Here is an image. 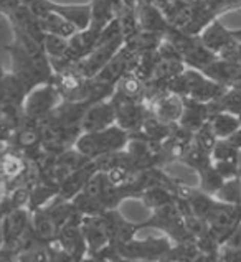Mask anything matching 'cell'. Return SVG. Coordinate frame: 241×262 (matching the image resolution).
Listing matches in <instances>:
<instances>
[{"mask_svg":"<svg viewBox=\"0 0 241 262\" xmlns=\"http://www.w3.org/2000/svg\"><path fill=\"white\" fill-rule=\"evenodd\" d=\"M32 223V211L25 208L13 209L2 220L4 226V243H20Z\"/></svg>","mask_w":241,"mask_h":262,"instance_id":"e0dca14e","label":"cell"},{"mask_svg":"<svg viewBox=\"0 0 241 262\" xmlns=\"http://www.w3.org/2000/svg\"><path fill=\"white\" fill-rule=\"evenodd\" d=\"M210 117H212V109H210L208 102H202V101L190 99V97H184V112L178 121L180 125L195 132V130H198L205 122H208Z\"/></svg>","mask_w":241,"mask_h":262,"instance_id":"d6986e66","label":"cell"},{"mask_svg":"<svg viewBox=\"0 0 241 262\" xmlns=\"http://www.w3.org/2000/svg\"><path fill=\"white\" fill-rule=\"evenodd\" d=\"M131 139V134L117 124L106 127L103 130H94V132H81L78 137L74 148L83 154L88 159H97L104 154L114 152V150H123L127 147Z\"/></svg>","mask_w":241,"mask_h":262,"instance_id":"3957f363","label":"cell"},{"mask_svg":"<svg viewBox=\"0 0 241 262\" xmlns=\"http://www.w3.org/2000/svg\"><path fill=\"white\" fill-rule=\"evenodd\" d=\"M135 200H140L142 205L147 206L150 211L159 206H164L170 203V201L175 200V193L165 188V186H152V188H147L144 191H140L137 194V198Z\"/></svg>","mask_w":241,"mask_h":262,"instance_id":"d4e9b609","label":"cell"},{"mask_svg":"<svg viewBox=\"0 0 241 262\" xmlns=\"http://www.w3.org/2000/svg\"><path fill=\"white\" fill-rule=\"evenodd\" d=\"M111 2L114 4V7H116V13H117V15H119V12L123 10L124 7H126V5H124V2H123V0H111Z\"/></svg>","mask_w":241,"mask_h":262,"instance_id":"d590c367","label":"cell"},{"mask_svg":"<svg viewBox=\"0 0 241 262\" xmlns=\"http://www.w3.org/2000/svg\"><path fill=\"white\" fill-rule=\"evenodd\" d=\"M97 220H99L101 226L104 228L108 234L109 243H117L123 244L131 241V239L135 237V234L139 233V223H132L126 218V216L119 211V208H112V209H106L101 214H96Z\"/></svg>","mask_w":241,"mask_h":262,"instance_id":"30bf717a","label":"cell"},{"mask_svg":"<svg viewBox=\"0 0 241 262\" xmlns=\"http://www.w3.org/2000/svg\"><path fill=\"white\" fill-rule=\"evenodd\" d=\"M43 47H45V51H47V55H48L50 59H59V58H63L66 55L68 38L47 33V35H45V40H43Z\"/></svg>","mask_w":241,"mask_h":262,"instance_id":"4dcf8cb0","label":"cell"},{"mask_svg":"<svg viewBox=\"0 0 241 262\" xmlns=\"http://www.w3.org/2000/svg\"><path fill=\"white\" fill-rule=\"evenodd\" d=\"M235 63H238L241 66V41L238 43V48H236V58H235Z\"/></svg>","mask_w":241,"mask_h":262,"instance_id":"8d00e7d4","label":"cell"},{"mask_svg":"<svg viewBox=\"0 0 241 262\" xmlns=\"http://www.w3.org/2000/svg\"><path fill=\"white\" fill-rule=\"evenodd\" d=\"M212 159H213V162H220V160L238 162L239 150L231 144L228 139H218L215 147H213V150H212Z\"/></svg>","mask_w":241,"mask_h":262,"instance_id":"f546056e","label":"cell"},{"mask_svg":"<svg viewBox=\"0 0 241 262\" xmlns=\"http://www.w3.org/2000/svg\"><path fill=\"white\" fill-rule=\"evenodd\" d=\"M180 162H182L184 165H187L188 168H192V170H195L198 173L200 170L207 168L208 165H212L213 159H212V155L203 150V148H200L198 145L192 144L190 148H188V150L182 155Z\"/></svg>","mask_w":241,"mask_h":262,"instance_id":"4316f807","label":"cell"},{"mask_svg":"<svg viewBox=\"0 0 241 262\" xmlns=\"http://www.w3.org/2000/svg\"><path fill=\"white\" fill-rule=\"evenodd\" d=\"M149 111L150 114L162 119L165 122L178 124L180 117L184 112V97L177 96L174 93H164L160 96L154 97L152 101H149Z\"/></svg>","mask_w":241,"mask_h":262,"instance_id":"9a60e30c","label":"cell"},{"mask_svg":"<svg viewBox=\"0 0 241 262\" xmlns=\"http://www.w3.org/2000/svg\"><path fill=\"white\" fill-rule=\"evenodd\" d=\"M216 140H218V137L215 136L212 125H210V121L203 124L198 130L193 132V144L203 148V150L208 152L210 155H212V150L216 144Z\"/></svg>","mask_w":241,"mask_h":262,"instance_id":"1f68e13d","label":"cell"},{"mask_svg":"<svg viewBox=\"0 0 241 262\" xmlns=\"http://www.w3.org/2000/svg\"><path fill=\"white\" fill-rule=\"evenodd\" d=\"M205 220L212 234L225 244L241 224V205H230L216 200L213 209Z\"/></svg>","mask_w":241,"mask_h":262,"instance_id":"ba28073f","label":"cell"},{"mask_svg":"<svg viewBox=\"0 0 241 262\" xmlns=\"http://www.w3.org/2000/svg\"><path fill=\"white\" fill-rule=\"evenodd\" d=\"M239 119H241V116H239Z\"/></svg>","mask_w":241,"mask_h":262,"instance_id":"60d3db41","label":"cell"},{"mask_svg":"<svg viewBox=\"0 0 241 262\" xmlns=\"http://www.w3.org/2000/svg\"><path fill=\"white\" fill-rule=\"evenodd\" d=\"M4 244V226H2V220H0V246Z\"/></svg>","mask_w":241,"mask_h":262,"instance_id":"74e56055","label":"cell"},{"mask_svg":"<svg viewBox=\"0 0 241 262\" xmlns=\"http://www.w3.org/2000/svg\"><path fill=\"white\" fill-rule=\"evenodd\" d=\"M165 262H202L203 254L195 239H187L182 243H172L170 249L164 256Z\"/></svg>","mask_w":241,"mask_h":262,"instance_id":"44dd1931","label":"cell"},{"mask_svg":"<svg viewBox=\"0 0 241 262\" xmlns=\"http://www.w3.org/2000/svg\"><path fill=\"white\" fill-rule=\"evenodd\" d=\"M32 229L35 236L45 244H51L56 241L58 226L55 224V221L51 220V216L45 206L32 211Z\"/></svg>","mask_w":241,"mask_h":262,"instance_id":"ffe728a7","label":"cell"},{"mask_svg":"<svg viewBox=\"0 0 241 262\" xmlns=\"http://www.w3.org/2000/svg\"><path fill=\"white\" fill-rule=\"evenodd\" d=\"M114 124H116V106H114V101H112L111 97H108V99L93 102L91 106L88 107L85 117H83L81 130L83 132L103 130Z\"/></svg>","mask_w":241,"mask_h":262,"instance_id":"4fadbf2b","label":"cell"},{"mask_svg":"<svg viewBox=\"0 0 241 262\" xmlns=\"http://www.w3.org/2000/svg\"><path fill=\"white\" fill-rule=\"evenodd\" d=\"M174 127H175V124L165 122L162 119L155 117L154 114L149 112V116L146 117V121L142 122V125L135 132H131V134H137V136L150 139V140L164 142L170 136V132L174 130Z\"/></svg>","mask_w":241,"mask_h":262,"instance_id":"603a6c76","label":"cell"},{"mask_svg":"<svg viewBox=\"0 0 241 262\" xmlns=\"http://www.w3.org/2000/svg\"><path fill=\"white\" fill-rule=\"evenodd\" d=\"M111 99L116 106V124L127 132H135L149 116V104L146 101H132L112 93Z\"/></svg>","mask_w":241,"mask_h":262,"instance_id":"8fae6325","label":"cell"},{"mask_svg":"<svg viewBox=\"0 0 241 262\" xmlns=\"http://www.w3.org/2000/svg\"><path fill=\"white\" fill-rule=\"evenodd\" d=\"M2 183H5V182H4V177H2V171H0V185H2Z\"/></svg>","mask_w":241,"mask_h":262,"instance_id":"f35d334b","label":"cell"},{"mask_svg":"<svg viewBox=\"0 0 241 262\" xmlns=\"http://www.w3.org/2000/svg\"><path fill=\"white\" fill-rule=\"evenodd\" d=\"M38 20H40V25H42L45 33H51V35L63 36V38H70V36H73L76 32H79L71 21H68L65 17H62V15L53 12V10H47L45 13H42L38 17Z\"/></svg>","mask_w":241,"mask_h":262,"instance_id":"7402d4cb","label":"cell"},{"mask_svg":"<svg viewBox=\"0 0 241 262\" xmlns=\"http://www.w3.org/2000/svg\"><path fill=\"white\" fill-rule=\"evenodd\" d=\"M210 125L218 139H228L231 134H235L241 127V119L236 114H231L227 111L213 112L210 117Z\"/></svg>","mask_w":241,"mask_h":262,"instance_id":"cb8c5ba5","label":"cell"},{"mask_svg":"<svg viewBox=\"0 0 241 262\" xmlns=\"http://www.w3.org/2000/svg\"><path fill=\"white\" fill-rule=\"evenodd\" d=\"M15 125L12 121H9V119L5 117H0V144L5 145L9 144L12 136H13V130H15Z\"/></svg>","mask_w":241,"mask_h":262,"instance_id":"836d02e7","label":"cell"},{"mask_svg":"<svg viewBox=\"0 0 241 262\" xmlns=\"http://www.w3.org/2000/svg\"><path fill=\"white\" fill-rule=\"evenodd\" d=\"M213 165L218 170V173H220L225 180L239 177V165H238V162L220 160V162H213Z\"/></svg>","mask_w":241,"mask_h":262,"instance_id":"d6a6232c","label":"cell"},{"mask_svg":"<svg viewBox=\"0 0 241 262\" xmlns=\"http://www.w3.org/2000/svg\"><path fill=\"white\" fill-rule=\"evenodd\" d=\"M81 218L83 213H78L74 218H71L59 228L56 236V243L59 244V248L70 254L73 262L85 260L88 257V246L81 231Z\"/></svg>","mask_w":241,"mask_h":262,"instance_id":"7c38bea8","label":"cell"},{"mask_svg":"<svg viewBox=\"0 0 241 262\" xmlns=\"http://www.w3.org/2000/svg\"><path fill=\"white\" fill-rule=\"evenodd\" d=\"M198 180H200L198 188L208 194H213V196L216 194V191L222 188V185L225 183V178L218 173V170L215 168L213 163L198 171Z\"/></svg>","mask_w":241,"mask_h":262,"instance_id":"83f0119b","label":"cell"},{"mask_svg":"<svg viewBox=\"0 0 241 262\" xmlns=\"http://www.w3.org/2000/svg\"><path fill=\"white\" fill-rule=\"evenodd\" d=\"M4 50L12 58V73L20 79L28 93L36 86L50 83L53 78L50 58H35L17 41L5 45Z\"/></svg>","mask_w":241,"mask_h":262,"instance_id":"7a4b0ae2","label":"cell"},{"mask_svg":"<svg viewBox=\"0 0 241 262\" xmlns=\"http://www.w3.org/2000/svg\"><path fill=\"white\" fill-rule=\"evenodd\" d=\"M62 94L53 83H45L33 88L24 101V117L28 121H35L43 124V121L50 116L59 102Z\"/></svg>","mask_w":241,"mask_h":262,"instance_id":"5b68a950","label":"cell"},{"mask_svg":"<svg viewBox=\"0 0 241 262\" xmlns=\"http://www.w3.org/2000/svg\"><path fill=\"white\" fill-rule=\"evenodd\" d=\"M88 160V157H85L83 154H79L76 148H68V150L62 152V154H56L53 162L50 163V167L43 171L45 175H48L51 180H55L56 183H62L63 180L73 173L74 170H78L81 165H85Z\"/></svg>","mask_w":241,"mask_h":262,"instance_id":"5bb4252c","label":"cell"},{"mask_svg":"<svg viewBox=\"0 0 241 262\" xmlns=\"http://www.w3.org/2000/svg\"><path fill=\"white\" fill-rule=\"evenodd\" d=\"M228 140L238 148V150H241V127H239V129L235 134H231V136L228 137Z\"/></svg>","mask_w":241,"mask_h":262,"instance_id":"e575fe53","label":"cell"},{"mask_svg":"<svg viewBox=\"0 0 241 262\" xmlns=\"http://www.w3.org/2000/svg\"><path fill=\"white\" fill-rule=\"evenodd\" d=\"M216 200L230 205H241V177L225 180L222 188L215 194Z\"/></svg>","mask_w":241,"mask_h":262,"instance_id":"f1b7e54d","label":"cell"},{"mask_svg":"<svg viewBox=\"0 0 241 262\" xmlns=\"http://www.w3.org/2000/svg\"><path fill=\"white\" fill-rule=\"evenodd\" d=\"M210 109H212V114L218 111H227L231 114L241 116V88H227L218 99L208 102Z\"/></svg>","mask_w":241,"mask_h":262,"instance_id":"484cf974","label":"cell"},{"mask_svg":"<svg viewBox=\"0 0 241 262\" xmlns=\"http://www.w3.org/2000/svg\"><path fill=\"white\" fill-rule=\"evenodd\" d=\"M116 244L120 260H162L170 249L172 241L167 237H147V239H131V241Z\"/></svg>","mask_w":241,"mask_h":262,"instance_id":"8992f818","label":"cell"},{"mask_svg":"<svg viewBox=\"0 0 241 262\" xmlns=\"http://www.w3.org/2000/svg\"><path fill=\"white\" fill-rule=\"evenodd\" d=\"M126 150L131 154L137 170L164 167V165H167V163H170L167 155L164 152L162 142L140 137L137 134H131L129 144H127Z\"/></svg>","mask_w":241,"mask_h":262,"instance_id":"9c48e42d","label":"cell"},{"mask_svg":"<svg viewBox=\"0 0 241 262\" xmlns=\"http://www.w3.org/2000/svg\"><path fill=\"white\" fill-rule=\"evenodd\" d=\"M164 40H167L172 47L178 51L187 66H190V68H195V70L202 71L203 68H207L213 59L218 58L213 51H210L205 47V43L202 41L200 35L182 32V30H178L172 25L167 32H165Z\"/></svg>","mask_w":241,"mask_h":262,"instance_id":"277c9868","label":"cell"},{"mask_svg":"<svg viewBox=\"0 0 241 262\" xmlns=\"http://www.w3.org/2000/svg\"><path fill=\"white\" fill-rule=\"evenodd\" d=\"M0 147H2V144H0Z\"/></svg>","mask_w":241,"mask_h":262,"instance_id":"ab89813d","label":"cell"},{"mask_svg":"<svg viewBox=\"0 0 241 262\" xmlns=\"http://www.w3.org/2000/svg\"><path fill=\"white\" fill-rule=\"evenodd\" d=\"M129 198L124 186L114 185L104 171H96L71 201L83 214H101L106 209L119 208L124 200Z\"/></svg>","mask_w":241,"mask_h":262,"instance_id":"6da1fadb","label":"cell"},{"mask_svg":"<svg viewBox=\"0 0 241 262\" xmlns=\"http://www.w3.org/2000/svg\"><path fill=\"white\" fill-rule=\"evenodd\" d=\"M99 171L96 160H88L85 165H81L78 170H74L73 173L68 175L62 183H59V193L58 196L65 200H73L76 194L85 188L86 183L91 180V177Z\"/></svg>","mask_w":241,"mask_h":262,"instance_id":"2e32d148","label":"cell"},{"mask_svg":"<svg viewBox=\"0 0 241 262\" xmlns=\"http://www.w3.org/2000/svg\"><path fill=\"white\" fill-rule=\"evenodd\" d=\"M81 231L85 236V241L88 246V257L91 259L97 251H101L104 246L109 243L108 234L101 226L99 220L96 214H83L81 218Z\"/></svg>","mask_w":241,"mask_h":262,"instance_id":"ac0fdd59","label":"cell"},{"mask_svg":"<svg viewBox=\"0 0 241 262\" xmlns=\"http://www.w3.org/2000/svg\"><path fill=\"white\" fill-rule=\"evenodd\" d=\"M200 38L205 43V47L210 51H213L218 58L235 61L236 48L239 41L236 40L233 30L225 27L220 18H215L213 21H210L200 33Z\"/></svg>","mask_w":241,"mask_h":262,"instance_id":"52a82bcc","label":"cell"}]
</instances>
